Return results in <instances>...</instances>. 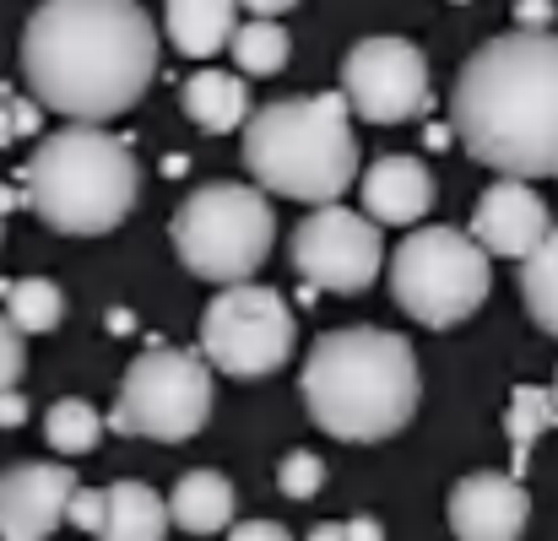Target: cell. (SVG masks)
<instances>
[{
	"label": "cell",
	"mask_w": 558,
	"mask_h": 541,
	"mask_svg": "<svg viewBox=\"0 0 558 541\" xmlns=\"http://www.w3.org/2000/svg\"><path fill=\"white\" fill-rule=\"evenodd\" d=\"M22 76L71 125H104L158 76V27L142 0H44L22 27Z\"/></svg>",
	"instance_id": "obj_1"
},
{
	"label": "cell",
	"mask_w": 558,
	"mask_h": 541,
	"mask_svg": "<svg viewBox=\"0 0 558 541\" xmlns=\"http://www.w3.org/2000/svg\"><path fill=\"white\" fill-rule=\"evenodd\" d=\"M461 147L505 174L537 180L558 174V33H499L472 49L450 93Z\"/></svg>",
	"instance_id": "obj_2"
},
{
	"label": "cell",
	"mask_w": 558,
	"mask_h": 541,
	"mask_svg": "<svg viewBox=\"0 0 558 541\" xmlns=\"http://www.w3.org/2000/svg\"><path fill=\"white\" fill-rule=\"evenodd\" d=\"M304 406L310 417L348 444H374L407 428V417L417 411V358L407 347V336L396 331H374V325H348V331H326L299 373Z\"/></svg>",
	"instance_id": "obj_3"
},
{
	"label": "cell",
	"mask_w": 558,
	"mask_h": 541,
	"mask_svg": "<svg viewBox=\"0 0 558 541\" xmlns=\"http://www.w3.org/2000/svg\"><path fill=\"white\" fill-rule=\"evenodd\" d=\"M244 169L260 189L337 206L359 184V136L348 125L342 93L282 98L244 120Z\"/></svg>",
	"instance_id": "obj_4"
},
{
	"label": "cell",
	"mask_w": 558,
	"mask_h": 541,
	"mask_svg": "<svg viewBox=\"0 0 558 541\" xmlns=\"http://www.w3.org/2000/svg\"><path fill=\"white\" fill-rule=\"evenodd\" d=\"M136 195H142L136 152L93 125L44 136L22 169V200L33 206V217H44V228L65 238L114 233L131 217Z\"/></svg>",
	"instance_id": "obj_5"
},
{
	"label": "cell",
	"mask_w": 558,
	"mask_h": 541,
	"mask_svg": "<svg viewBox=\"0 0 558 541\" xmlns=\"http://www.w3.org/2000/svg\"><path fill=\"white\" fill-rule=\"evenodd\" d=\"M277 244L271 200L255 184H201L174 211V249L190 276L239 287L260 271Z\"/></svg>",
	"instance_id": "obj_6"
},
{
	"label": "cell",
	"mask_w": 558,
	"mask_h": 541,
	"mask_svg": "<svg viewBox=\"0 0 558 541\" xmlns=\"http://www.w3.org/2000/svg\"><path fill=\"white\" fill-rule=\"evenodd\" d=\"M494 260L456 228H412L390 255V298L428 331H450L483 309Z\"/></svg>",
	"instance_id": "obj_7"
},
{
	"label": "cell",
	"mask_w": 558,
	"mask_h": 541,
	"mask_svg": "<svg viewBox=\"0 0 558 541\" xmlns=\"http://www.w3.org/2000/svg\"><path fill=\"white\" fill-rule=\"evenodd\" d=\"M211 417V368L185 347H147L120 379V401L109 411L114 433L185 444Z\"/></svg>",
	"instance_id": "obj_8"
},
{
	"label": "cell",
	"mask_w": 558,
	"mask_h": 541,
	"mask_svg": "<svg viewBox=\"0 0 558 541\" xmlns=\"http://www.w3.org/2000/svg\"><path fill=\"white\" fill-rule=\"evenodd\" d=\"M299 347V320L277 287H222L201 315V362L233 379H266Z\"/></svg>",
	"instance_id": "obj_9"
},
{
	"label": "cell",
	"mask_w": 558,
	"mask_h": 541,
	"mask_svg": "<svg viewBox=\"0 0 558 541\" xmlns=\"http://www.w3.org/2000/svg\"><path fill=\"white\" fill-rule=\"evenodd\" d=\"M428 60L407 38H364L342 60V103L369 125H401L428 109Z\"/></svg>",
	"instance_id": "obj_10"
},
{
	"label": "cell",
	"mask_w": 558,
	"mask_h": 541,
	"mask_svg": "<svg viewBox=\"0 0 558 541\" xmlns=\"http://www.w3.org/2000/svg\"><path fill=\"white\" fill-rule=\"evenodd\" d=\"M293 266L310 287L326 293H364L379 266H385V244L364 211L348 206H320L315 217H304L293 228Z\"/></svg>",
	"instance_id": "obj_11"
},
{
	"label": "cell",
	"mask_w": 558,
	"mask_h": 541,
	"mask_svg": "<svg viewBox=\"0 0 558 541\" xmlns=\"http://www.w3.org/2000/svg\"><path fill=\"white\" fill-rule=\"evenodd\" d=\"M71 471L54 460H22L0 471V541H49L65 526Z\"/></svg>",
	"instance_id": "obj_12"
},
{
	"label": "cell",
	"mask_w": 558,
	"mask_h": 541,
	"mask_svg": "<svg viewBox=\"0 0 558 541\" xmlns=\"http://www.w3.org/2000/svg\"><path fill=\"white\" fill-rule=\"evenodd\" d=\"M548 233H554V222H548L543 195L526 180H499L483 189L466 238H472L488 260H494V255H499V260H526Z\"/></svg>",
	"instance_id": "obj_13"
},
{
	"label": "cell",
	"mask_w": 558,
	"mask_h": 541,
	"mask_svg": "<svg viewBox=\"0 0 558 541\" xmlns=\"http://www.w3.org/2000/svg\"><path fill=\"white\" fill-rule=\"evenodd\" d=\"M532 520V493L505 471H472L450 488L456 541H521Z\"/></svg>",
	"instance_id": "obj_14"
},
{
	"label": "cell",
	"mask_w": 558,
	"mask_h": 541,
	"mask_svg": "<svg viewBox=\"0 0 558 541\" xmlns=\"http://www.w3.org/2000/svg\"><path fill=\"white\" fill-rule=\"evenodd\" d=\"M359 195H364V217L374 228L390 222V228H412L417 217H428L434 206V174L407 158V152H390V158H374V169L359 174Z\"/></svg>",
	"instance_id": "obj_15"
},
{
	"label": "cell",
	"mask_w": 558,
	"mask_h": 541,
	"mask_svg": "<svg viewBox=\"0 0 558 541\" xmlns=\"http://www.w3.org/2000/svg\"><path fill=\"white\" fill-rule=\"evenodd\" d=\"M169 526L185 537H217L233 526V482L222 471H185L169 493Z\"/></svg>",
	"instance_id": "obj_16"
},
{
	"label": "cell",
	"mask_w": 558,
	"mask_h": 541,
	"mask_svg": "<svg viewBox=\"0 0 558 541\" xmlns=\"http://www.w3.org/2000/svg\"><path fill=\"white\" fill-rule=\"evenodd\" d=\"M163 27H169V44L180 54L206 60V54L228 49V38L239 27V5L233 0H169L163 5Z\"/></svg>",
	"instance_id": "obj_17"
},
{
	"label": "cell",
	"mask_w": 558,
	"mask_h": 541,
	"mask_svg": "<svg viewBox=\"0 0 558 541\" xmlns=\"http://www.w3.org/2000/svg\"><path fill=\"white\" fill-rule=\"evenodd\" d=\"M180 103H185L190 120L201 131H211V136L239 131L250 120V87L233 71H195L185 87H180Z\"/></svg>",
	"instance_id": "obj_18"
},
{
	"label": "cell",
	"mask_w": 558,
	"mask_h": 541,
	"mask_svg": "<svg viewBox=\"0 0 558 541\" xmlns=\"http://www.w3.org/2000/svg\"><path fill=\"white\" fill-rule=\"evenodd\" d=\"M169 537V509L153 488L142 482H114L104 488V526L98 541H163Z\"/></svg>",
	"instance_id": "obj_19"
},
{
	"label": "cell",
	"mask_w": 558,
	"mask_h": 541,
	"mask_svg": "<svg viewBox=\"0 0 558 541\" xmlns=\"http://www.w3.org/2000/svg\"><path fill=\"white\" fill-rule=\"evenodd\" d=\"M5 298V320L16 336H44L65 320V293L49 282V276H22V282H5L0 287Z\"/></svg>",
	"instance_id": "obj_20"
},
{
	"label": "cell",
	"mask_w": 558,
	"mask_h": 541,
	"mask_svg": "<svg viewBox=\"0 0 558 541\" xmlns=\"http://www.w3.org/2000/svg\"><path fill=\"white\" fill-rule=\"evenodd\" d=\"M548 428H558L548 390H543V384H515V390H510V411H505V433H510V450H515L510 477L526 471V460H532L537 439H548Z\"/></svg>",
	"instance_id": "obj_21"
},
{
	"label": "cell",
	"mask_w": 558,
	"mask_h": 541,
	"mask_svg": "<svg viewBox=\"0 0 558 541\" xmlns=\"http://www.w3.org/2000/svg\"><path fill=\"white\" fill-rule=\"evenodd\" d=\"M521 298L532 309V320L558 336V228L521 260Z\"/></svg>",
	"instance_id": "obj_22"
},
{
	"label": "cell",
	"mask_w": 558,
	"mask_h": 541,
	"mask_svg": "<svg viewBox=\"0 0 558 541\" xmlns=\"http://www.w3.org/2000/svg\"><path fill=\"white\" fill-rule=\"evenodd\" d=\"M44 439H49L54 455H93L98 439H104V417H98L93 401H76V395L54 401L49 417H44Z\"/></svg>",
	"instance_id": "obj_23"
},
{
	"label": "cell",
	"mask_w": 558,
	"mask_h": 541,
	"mask_svg": "<svg viewBox=\"0 0 558 541\" xmlns=\"http://www.w3.org/2000/svg\"><path fill=\"white\" fill-rule=\"evenodd\" d=\"M228 49H233V65L244 76H271V71L288 65V49L293 44H288V33L277 22H244V27H233Z\"/></svg>",
	"instance_id": "obj_24"
},
{
	"label": "cell",
	"mask_w": 558,
	"mask_h": 541,
	"mask_svg": "<svg viewBox=\"0 0 558 541\" xmlns=\"http://www.w3.org/2000/svg\"><path fill=\"white\" fill-rule=\"evenodd\" d=\"M320 482H326V466H320L315 450H293V455H282V466H277V488H282L288 499H315Z\"/></svg>",
	"instance_id": "obj_25"
},
{
	"label": "cell",
	"mask_w": 558,
	"mask_h": 541,
	"mask_svg": "<svg viewBox=\"0 0 558 541\" xmlns=\"http://www.w3.org/2000/svg\"><path fill=\"white\" fill-rule=\"evenodd\" d=\"M65 520H71L76 531H93V537H98V526H104V488H71Z\"/></svg>",
	"instance_id": "obj_26"
},
{
	"label": "cell",
	"mask_w": 558,
	"mask_h": 541,
	"mask_svg": "<svg viewBox=\"0 0 558 541\" xmlns=\"http://www.w3.org/2000/svg\"><path fill=\"white\" fill-rule=\"evenodd\" d=\"M22 368H27V347H22V336L11 331V320L0 315V390H16Z\"/></svg>",
	"instance_id": "obj_27"
},
{
	"label": "cell",
	"mask_w": 558,
	"mask_h": 541,
	"mask_svg": "<svg viewBox=\"0 0 558 541\" xmlns=\"http://www.w3.org/2000/svg\"><path fill=\"white\" fill-rule=\"evenodd\" d=\"M228 541H293L277 520H239V526H228Z\"/></svg>",
	"instance_id": "obj_28"
},
{
	"label": "cell",
	"mask_w": 558,
	"mask_h": 541,
	"mask_svg": "<svg viewBox=\"0 0 558 541\" xmlns=\"http://www.w3.org/2000/svg\"><path fill=\"white\" fill-rule=\"evenodd\" d=\"M5 109H11V136H33L38 131V103H27V98H16L5 87Z\"/></svg>",
	"instance_id": "obj_29"
},
{
	"label": "cell",
	"mask_w": 558,
	"mask_h": 541,
	"mask_svg": "<svg viewBox=\"0 0 558 541\" xmlns=\"http://www.w3.org/2000/svg\"><path fill=\"white\" fill-rule=\"evenodd\" d=\"M515 16H521V27L543 33V27L554 22V0H521V5H515Z\"/></svg>",
	"instance_id": "obj_30"
},
{
	"label": "cell",
	"mask_w": 558,
	"mask_h": 541,
	"mask_svg": "<svg viewBox=\"0 0 558 541\" xmlns=\"http://www.w3.org/2000/svg\"><path fill=\"white\" fill-rule=\"evenodd\" d=\"M27 422V395L22 390H0V428H16Z\"/></svg>",
	"instance_id": "obj_31"
},
{
	"label": "cell",
	"mask_w": 558,
	"mask_h": 541,
	"mask_svg": "<svg viewBox=\"0 0 558 541\" xmlns=\"http://www.w3.org/2000/svg\"><path fill=\"white\" fill-rule=\"evenodd\" d=\"M342 537L348 541H385V531H379L374 515H353V520H342Z\"/></svg>",
	"instance_id": "obj_32"
},
{
	"label": "cell",
	"mask_w": 558,
	"mask_h": 541,
	"mask_svg": "<svg viewBox=\"0 0 558 541\" xmlns=\"http://www.w3.org/2000/svg\"><path fill=\"white\" fill-rule=\"evenodd\" d=\"M233 5L255 11V22H277V16H282V11H293L299 0H233Z\"/></svg>",
	"instance_id": "obj_33"
},
{
	"label": "cell",
	"mask_w": 558,
	"mask_h": 541,
	"mask_svg": "<svg viewBox=\"0 0 558 541\" xmlns=\"http://www.w3.org/2000/svg\"><path fill=\"white\" fill-rule=\"evenodd\" d=\"M16 136H11V109H5V87H0V147H11Z\"/></svg>",
	"instance_id": "obj_34"
},
{
	"label": "cell",
	"mask_w": 558,
	"mask_h": 541,
	"mask_svg": "<svg viewBox=\"0 0 558 541\" xmlns=\"http://www.w3.org/2000/svg\"><path fill=\"white\" fill-rule=\"evenodd\" d=\"M310 541H348V537H342V526H315Z\"/></svg>",
	"instance_id": "obj_35"
},
{
	"label": "cell",
	"mask_w": 558,
	"mask_h": 541,
	"mask_svg": "<svg viewBox=\"0 0 558 541\" xmlns=\"http://www.w3.org/2000/svg\"><path fill=\"white\" fill-rule=\"evenodd\" d=\"M428 147H450V125H434L428 131Z\"/></svg>",
	"instance_id": "obj_36"
},
{
	"label": "cell",
	"mask_w": 558,
	"mask_h": 541,
	"mask_svg": "<svg viewBox=\"0 0 558 541\" xmlns=\"http://www.w3.org/2000/svg\"><path fill=\"white\" fill-rule=\"evenodd\" d=\"M548 401H554V417H558V373H554V390H548Z\"/></svg>",
	"instance_id": "obj_37"
}]
</instances>
